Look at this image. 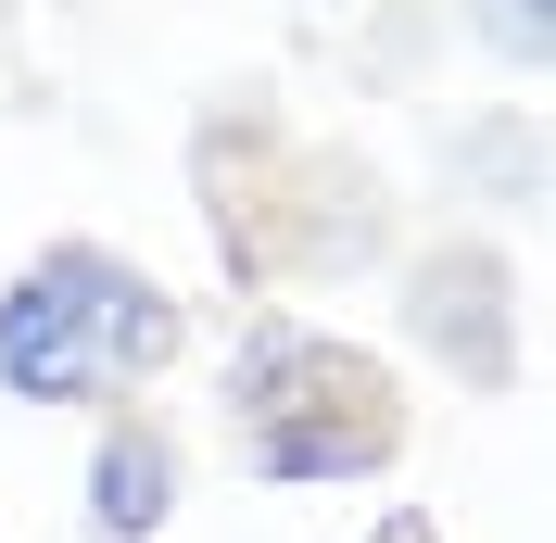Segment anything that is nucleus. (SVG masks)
<instances>
[{
	"label": "nucleus",
	"mask_w": 556,
	"mask_h": 543,
	"mask_svg": "<svg viewBox=\"0 0 556 543\" xmlns=\"http://www.w3.org/2000/svg\"><path fill=\"white\" fill-rule=\"evenodd\" d=\"M215 405H228V442L266 493H329V480H380L405 468L417 405L405 379L367 354V341L316 329V316L253 304L228 329V367H215Z\"/></svg>",
	"instance_id": "f257e3e1"
},
{
	"label": "nucleus",
	"mask_w": 556,
	"mask_h": 543,
	"mask_svg": "<svg viewBox=\"0 0 556 543\" xmlns=\"http://www.w3.org/2000/svg\"><path fill=\"white\" fill-rule=\"evenodd\" d=\"M177 341H190V304L139 253H114V240H38L26 266L0 278V392L38 405V417L139 405V379H165Z\"/></svg>",
	"instance_id": "f03ea898"
},
{
	"label": "nucleus",
	"mask_w": 556,
	"mask_h": 543,
	"mask_svg": "<svg viewBox=\"0 0 556 543\" xmlns=\"http://www.w3.org/2000/svg\"><path fill=\"white\" fill-rule=\"evenodd\" d=\"M392 316H405V341L455 379V392H519V367H531L519 266H506L493 240H468V228L417 240L405 266H392Z\"/></svg>",
	"instance_id": "7ed1b4c3"
},
{
	"label": "nucleus",
	"mask_w": 556,
	"mask_h": 543,
	"mask_svg": "<svg viewBox=\"0 0 556 543\" xmlns=\"http://www.w3.org/2000/svg\"><path fill=\"white\" fill-rule=\"evenodd\" d=\"M177 506H190V455H177V430L152 405H114L102 430H89V468H76V518H89V543H165Z\"/></svg>",
	"instance_id": "20e7f679"
},
{
	"label": "nucleus",
	"mask_w": 556,
	"mask_h": 543,
	"mask_svg": "<svg viewBox=\"0 0 556 543\" xmlns=\"http://www.w3.org/2000/svg\"><path fill=\"white\" fill-rule=\"evenodd\" d=\"M443 165L468 177L481 203L531 215V203H544V114H531V102H481V114H468V127L443 139Z\"/></svg>",
	"instance_id": "39448f33"
},
{
	"label": "nucleus",
	"mask_w": 556,
	"mask_h": 543,
	"mask_svg": "<svg viewBox=\"0 0 556 543\" xmlns=\"http://www.w3.org/2000/svg\"><path fill=\"white\" fill-rule=\"evenodd\" d=\"M443 26L468 38V51H493L506 76H544V51H556V0H443Z\"/></svg>",
	"instance_id": "423d86ee"
},
{
	"label": "nucleus",
	"mask_w": 556,
	"mask_h": 543,
	"mask_svg": "<svg viewBox=\"0 0 556 543\" xmlns=\"http://www.w3.org/2000/svg\"><path fill=\"white\" fill-rule=\"evenodd\" d=\"M354 543H443V518H430V506H380Z\"/></svg>",
	"instance_id": "0eeeda50"
},
{
	"label": "nucleus",
	"mask_w": 556,
	"mask_h": 543,
	"mask_svg": "<svg viewBox=\"0 0 556 543\" xmlns=\"http://www.w3.org/2000/svg\"><path fill=\"white\" fill-rule=\"evenodd\" d=\"M0 13H13V0H0Z\"/></svg>",
	"instance_id": "6e6552de"
}]
</instances>
